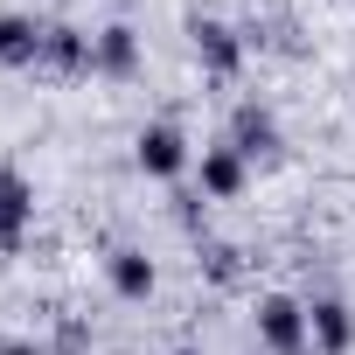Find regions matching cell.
<instances>
[{
    "mask_svg": "<svg viewBox=\"0 0 355 355\" xmlns=\"http://www.w3.org/2000/svg\"><path fill=\"white\" fill-rule=\"evenodd\" d=\"M35 223V182L21 167H0V251H21Z\"/></svg>",
    "mask_w": 355,
    "mask_h": 355,
    "instance_id": "cell-2",
    "label": "cell"
},
{
    "mask_svg": "<svg viewBox=\"0 0 355 355\" xmlns=\"http://www.w3.org/2000/svg\"><path fill=\"white\" fill-rule=\"evenodd\" d=\"M230 146H237L244 160H272V153H279V119H272L265 105H237V119H230Z\"/></svg>",
    "mask_w": 355,
    "mask_h": 355,
    "instance_id": "cell-4",
    "label": "cell"
},
{
    "mask_svg": "<svg viewBox=\"0 0 355 355\" xmlns=\"http://www.w3.org/2000/svg\"><path fill=\"white\" fill-rule=\"evenodd\" d=\"M0 355H42L35 341H8V348H0Z\"/></svg>",
    "mask_w": 355,
    "mask_h": 355,
    "instance_id": "cell-12",
    "label": "cell"
},
{
    "mask_svg": "<svg viewBox=\"0 0 355 355\" xmlns=\"http://www.w3.org/2000/svg\"><path fill=\"white\" fill-rule=\"evenodd\" d=\"M132 160H139V174H160V182H174V174L189 167V139H182V125H146L139 146H132Z\"/></svg>",
    "mask_w": 355,
    "mask_h": 355,
    "instance_id": "cell-3",
    "label": "cell"
},
{
    "mask_svg": "<svg viewBox=\"0 0 355 355\" xmlns=\"http://www.w3.org/2000/svg\"><path fill=\"white\" fill-rule=\"evenodd\" d=\"M91 70H105V77H132V70H139V42H132V28H105V35H91Z\"/></svg>",
    "mask_w": 355,
    "mask_h": 355,
    "instance_id": "cell-7",
    "label": "cell"
},
{
    "mask_svg": "<svg viewBox=\"0 0 355 355\" xmlns=\"http://www.w3.org/2000/svg\"><path fill=\"white\" fill-rule=\"evenodd\" d=\"M189 35H196V56H202L216 77H230V70H237V56H244V49H237V35H230L223 21H189Z\"/></svg>",
    "mask_w": 355,
    "mask_h": 355,
    "instance_id": "cell-8",
    "label": "cell"
},
{
    "mask_svg": "<svg viewBox=\"0 0 355 355\" xmlns=\"http://www.w3.org/2000/svg\"><path fill=\"white\" fill-rule=\"evenodd\" d=\"M258 341L272 355H306V306L293 293H265L258 300Z\"/></svg>",
    "mask_w": 355,
    "mask_h": 355,
    "instance_id": "cell-1",
    "label": "cell"
},
{
    "mask_svg": "<svg viewBox=\"0 0 355 355\" xmlns=\"http://www.w3.org/2000/svg\"><path fill=\"white\" fill-rule=\"evenodd\" d=\"M306 341H313L320 355H348V341H355L348 306H341V300H313V306H306Z\"/></svg>",
    "mask_w": 355,
    "mask_h": 355,
    "instance_id": "cell-6",
    "label": "cell"
},
{
    "mask_svg": "<svg viewBox=\"0 0 355 355\" xmlns=\"http://www.w3.org/2000/svg\"><path fill=\"white\" fill-rule=\"evenodd\" d=\"M49 49V28H35L28 15H0V63L8 70H35Z\"/></svg>",
    "mask_w": 355,
    "mask_h": 355,
    "instance_id": "cell-5",
    "label": "cell"
},
{
    "mask_svg": "<svg viewBox=\"0 0 355 355\" xmlns=\"http://www.w3.org/2000/svg\"><path fill=\"white\" fill-rule=\"evenodd\" d=\"M244 189V153L237 146H209L202 153V196H237Z\"/></svg>",
    "mask_w": 355,
    "mask_h": 355,
    "instance_id": "cell-9",
    "label": "cell"
},
{
    "mask_svg": "<svg viewBox=\"0 0 355 355\" xmlns=\"http://www.w3.org/2000/svg\"><path fill=\"white\" fill-rule=\"evenodd\" d=\"M174 355H196V348H174Z\"/></svg>",
    "mask_w": 355,
    "mask_h": 355,
    "instance_id": "cell-13",
    "label": "cell"
},
{
    "mask_svg": "<svg viewBox=\"0 0 355 355\" xmlns=\"http://www.w3.org/2000/svg\"><path fill=\"white\" fill-rule=\"evenodd\" d=\"M112 293L119 300H146L153 293V265L139 251H112Z\"/></svg>",
    "mask_w": 355,
    "mask_h": 355,
    "instance_id": "cell-11",
    "label": "cell"
},
{
    "mask_svg": "<svg viewBox=\"0 0 355 355\" xmlns=\"http://www.w3.org/2000/svg\"><path fill=\"white\" fill-rule=\"evenodd\" d=\"M42 63H56V70L84 77V70H91V35H77V28H49V49H42Z\"/></svg>",
    "mask_w": 355,
    "mask_h": 355,
    "instance_id": "cell-10",
    "label": "cell"
}]
</instances>
